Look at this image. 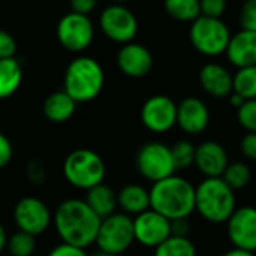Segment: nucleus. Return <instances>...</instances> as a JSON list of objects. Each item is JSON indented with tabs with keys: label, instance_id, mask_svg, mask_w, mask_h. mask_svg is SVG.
<instances>
[{
	"label": "nucleus",
	"instance_id": "c9c22d12",
	"mask_svg": "<svg viewBox=\"0 0 256 256\" xmlns=\"http://www.w3.org/2000/svg\"><path fill=\"white\" fill-rule=\"evenodd\" d=\"M240 148L246 158L256 162V133H247L241 139Z\"/></svg>",
	"mask_w": 256,
	"mask_h": 256
},
{
	"label": "nucleus",
	"instance_id": "79ce46f5",
	"mask_svg": "<svg viewBox=\"0 0 256 256\" xmlns=\"http://www.w3.org/2000/svg\"><path fill=\"white\" fill-rule=\"evenodd\" d=\"M6 241H8V235H6V230L4 228V224L0 223V253H2L5 248H6Z\"/></svg>",
	"mask_w": 256,
	"mask_h": 256
},
{
	"label": "nucleus",
	"instance_id": "bb28decb",
	"mask_svg": "<svg viewBox=\"0 0 256 256\" xmlns=\"http://www.w3.org/2000/svg\"><path fill=\"white\" fill-rule=\"evenodd\" d=\"M222 180L235 192V190H241L246 186H248L250 180H252V170L250 168L242 163V162H235V163H229L226 170L222 175Z\"/></svg>",
	"mask_w": 256,
	"mask_h": 256
},
{
	"label": "nucleus",
	"instance_id": "2eb2a0df",
	"mask_svg": "<svg viewBox=\"0 0 256 256\" xmlns=\"http://www.w3.org/2000/svg\"><path fill=\"white\" fill-rule=\"evenodd\" d=\"M118 68L132 78H140L151 72L154 59L151 52L142 44L128 42L120 47L116 56Z\"/></svg>",
	"mask_w": 256,
	"mask_h": 256
},
{
	"label": "nucleus",
	"instance_id": "4468645a",
	"mask_svg": "<svg viewBox=\"0 0 256 256\" xmlns=\"http://www.w3.org/2000/svg\"><path fill=\"white\" fill-rule=\"evenodd\" d=\"M228 236L234 247L247 252H256V208L241 206L235 208L226 222Z\"/></svg>",
	"mask_w": 256,
	"mask_h": 256
},
{
	"label": "nucleus",
	"instance_id": "393cba45",
	"mask_svg": "<svg viewBox=\"0 0 256 256\" xmlns=\"http://www.w3.org/2000/svg\"><path fill=\"white\" fill-rule=\"evenodd\" d=\"M164 11L181 23H193L200 16L199 0H164Z\"/></svg>",
	"mask_w": 256,
	"mask_h": 256
},
{
	"label": "nucleus",
	"instance_id": "58836bf2",
	"mask_svg": "<svg viewBox=\"0 0 256 256\" xmlns=\"http://www.w3.org/2000/svg\"><path fill=\"white\" fill-rule=\"evenodd\" d=\"M29 178L35 184H42V181L46 178V172H44V168L40 162H32L29 164Z\"/></svg>",
	"mask_w": 256,
	"mask_h": 256
},
{
	"label": "nucleus",
	"instance_id": "e433bc0d",
	"mask_svg": "<svg viewBox=\"0 0 256 256\" xmlns=\"http://www.w3.org/2000/svg\"><path fill=\"white\" fill-rule=\"evenodd\" d=\"M96 4H98V0H70L72 12L82 14V16H88L89 12H92Z\"/></svg>",
	"mask_w": 256,
	"mask_h": 256
},
{
	"label": "nucleus",
	"instance_id": "c03bdc74",
	"mask_svg": "<svg viewBox=\"0 0 256 256\" xmlns=\"http://www.w3.org/2000/svg\"><path fill=\"white\" fill-rule=\"evenodd\" d=\"M114 2H118V4H122V2H126V0H114Z\"/></svg>",
	"mask_w": 256,
	"mask_h": 256
},
{
	"label": "nucleus",
	"instance_id": "a211bd4d",
	"mask_svg": "<svg viewBox=\"0 0 256 256\" xmlns=\"http://www.w3.org/2000/svg\"><path fill=\"white\" fill-rule=\"evenodd\" d=\"M224 54L228 60L236 68L256 65V34L240 30L230 35Z\"/></svg>",
	"mask_w": 256,
	"mask_h": 256
},
{
	"label": "nucleus",
	"instance_id": "9d476101",
	"mask_svg": "<svg viewBox=\"0 0 256 256\" xmlns=\"http://www.w3.org/2000/svg\"><path fill=\"white\" fill-rule=\"evenodd\" d=\"M56 35L64 48L80 53L86 50L94 40V24L88 16L70 12L58 23Z\"/></svg>",
	"mask_w": 256,
	"mask_h": 256
},
{
	"label": "nucleus",
	"instance_id": "b1692460",
	"mask_svg": "<svg viewBox=\"0 0 256 256\" xmlns=\"http://www.w3.org/2000/svg\"><path fill=\"white\" fill-rule=\"evenodd\" d=\"M232 92L242 100H256V65L238 68L232 76Z\"/></svg>",
	"mask_w": 256,
	"mask_h": 256
},
{
	"label": "nucleus",
	"instance_id": "f03ea898",
	"mask_svg": "<svg viewBox=\"0 0 256 256\" xmlns=\"http://www.w3.org/2000/svg\"><path fill=\"white\" fill-rule=\"evenodd\" d=\"M150 204L151 210L168 220L188 218L194 211V187L186 178L172 175L152 184Z\"/></svg>",
	"mask_w": 256,
	"mask_h": 256
},
{
	"label": "nucleus",
	"instance_id": "a19ab883",
	"mask_svg": "<svg viewBox=\"0 0 256 256\" xmlns=\"http://www.w3.org/2000/svg\"><path fill=\"white\" fill-rule=\"evenodd\" d=\"M246 100H242L240 95H236L235 92H232L230 95H229V102H230V106L232 107H235V108H240L241 106H242V102H244Z\"/></svg>",
	"mask_w": 256,
	"mask_h": 256
},
{
	"label": "nucleus",
	"instance_id": "f3484780",
	"mask_svg": "<svg viewBox=\"0 0 256 256\" xmlns=\"http://www.w3.org/2000/svg\"><path fill=\"white\" fill-rule=\"evenodd\" d=\"M205 178H222L229 164L226 150L214 140H205L196 146L194 163Z\"/></svg>",
	"mask_w": 256,
	"mask_h": 256
},
{
	"label": "nucleus",
	"instance_id": "6e6552de",
	"mask_svg": "<svg viewBox=\"0 0 256 256\" xmlns=\"http://www.w3.org/2000/svg\"><path fill=\"white\" fill-rule=\"evenodd\" d=\"M138 172L152 184L175 175L176 169L172 160L170 146L163 142H148L136 154Z\"/></svg>",
	"mask_w": 256,
	"mask_h": 256
},
{
	"label": "nucleus",
	"instance_id": "4c0bfd02",
	"mask_svg": "<svg viewBox=\"0 0 256 256\" xmlns=\"http://www.w3.org/2000/svg\"><path fill=\"white\" fill-rule=\"evenodd\" d=\"M190 232L188 218H176L170 220V235L172 236H187Z\"/></svg>",
	"mask_w": 256,
	"mask_h": 256
},
{
	"label": "nucleus",
	"instance_id": "aec40b11",
	"mask_svg": "<svg viewBox=\"0 0 256 256\" xmlns=\"http://www.w3.org/2000/svg\"><path fill=\"white\" fill-rule=\"evenodd\" d=\"M118 206L126 216H139L140 212L151 208L150 204V190L139 184H126L118 193Z\"/></svg>",
	"mask_w": 256,
	"mask_h": 256
},
{
	"label": "nucleus",
	"instance_id": "412c9836",
	"mask_svg": "<svg viewBox=\"0 0 256 256\" xmlns=\"http://www.w3.org/2000/svg\"><path fill=\"white\" fill-rule=\"evenodd\" d=\"M76 106L77 102L65 90H58L46 98L42 104V112L50 122L64 124L72 118L76 112Z\"/></svg>",
	"mask_w": 256,
	"mask_h": 256
},
{
	"label": "nucleus",
	"instance_id": "ddd939ff",
	"mask_svg": "<svg viewBox=\"0 0 256 256\" xmlns=\"http://www.w3.org/2000/svg\"><path fill=\"white\" fill-rule=\"evenodd\" d=\"M134 241L144 247L156 248L170 236V220L154 210H146L133 218Z\"/></svg>",
	"mask_w": 256,
	"mask_h": 256
},
{
	"label": "nucleus",
	"instance_id": "37998d69",
	"mask_svg": "<svg viewBox=\"0 0 256 256\" xmlns=\"http://www.w3.org/2000/svg\"><path fill=\"white\" fill-rule=\"evenodd\" d=\"M94 256H120V254H108V253H102V252H98V253H95Z\"/></svg>",
	"mask_w": 256,
	"mask_h": 256
},
{
	"label": "nucleus",
	"instance_id": "1a4fd4ad",
	"mask_svg": "<svg viewBox=\"0 0 256 256\" xmlns=\"http://www.w3.org/2000/svg\"><path fill=\"white\" fill-rule=\"evenodd\" d=\"M14 222L18 230L38 236L48 229L53 222V216L44 200L34 196H26L22 198L14 206Z\"/></svg>",
	"mask_w": 256,
	"mask_h": 256
},
{
	"label": "nucleus",
	"instance_id": "c756f323",
	"mask_svg": "<svg viewBox=\"0 0 256 256\" xmlns=\"http://www.w3.org/2000/svg\"><path fill=\"white\" fill-rule=\"evenodd\" d=\"M236 119L247 133H256V100H247L236 108Z\"/></svg>",
	"mask_w": 256,
	"mask_h": 256
},
{
	"label": "nucleus",
	"instance_id": "c85d7f7f",
	"mask_svg": "<svg viewBox=\"0 0 256 256\" xmlns=\"http://www.w3.org/2000/svg\"><path fill=\"white\" fill-rule=\"evenodd\" d=\"M194 151L196 146L188 140H180L174 146H170V154L175 169L181 170L190 168L194 163Z\"/></svg>",
	"mask_w": 256,
	"mask_h": 256
},
{
	"label": "nucleus",
	"instance_id": "2f4dec72",
	"mask_svg": "<svg viewBox=\"0 0 256 256\" xmlns=\"http://www.w3.org/2000/svg\"><path fill=\"white\" fill-rule=\"evenodd\" d=\"M226 0H199L200 16L210 18H222V16L226 12Z\"/></svg>",
	"mask_w": 256,
	"mask_h": 256
},
{
	"label": "nucleus",
	"instance_id": "a878e982",
	"mask_svg": "<svg viewBox=\"0 0 256 256\" xmlns=\"http://www.w3.org/2000/svg\"><path fill=\"white\" fill-rule=\"evenodd\" d=\"M154 256H196V247L188 236H169L156 247Z\"/></svg>",
	"mask_w": 256,
	"mask_h": 256
},
{
	"label": "nucleus",
	"instance_id": "f8f14e48",
	"mask_svg": "<svg viewBox=\"0 0 256 256\" xmlns=\"http://www.w3.org/2000/svg\"><path fill=\"white\" fill-rule=\"evenodd\" d=\"M140 120L152 133H168L176 125V102L168 95H152L140 108Z\"/></svg>",
	"mask_w": 256,
	"mask_h": 256
},
{
	"label": "nucleus",
	"instance_id": "423d86ee",
	"mask_svg": "<svg viewBox=\"0 0 256 256\" xmlns=\"http://www.w3.org/2000/svg\"><path fill=\"white\" fill-rule=\"evenodd\" d=\"M230 30L222 18L199 16L190 26V42L204 56L216 58L226 52Z\"/></svg>",
	"mask_w": 256,
	"mask_h": 256
},
{
	"label": "nucleus",
	"instance_id": "cd10ccee",
	"mask_svg": "<svg viewBox=\"0 0 256 256\" xmlns=\"http://www.w3.org/2000/svg\"><path fill=\"white\" fill-rule=\"evenodd\" d=\"M6 248L11 253V256H32L36 248L35 236L18 230L8 236Z\"/></svg>",
	"mask_w": 256,
	"mask_h": 256
},
{
	"label": "nucleus",
	"instance_id": "39448f33",
	"mask_svg": "<svg viewBox=\"0 0 256 256\" xmlns=\"http://www.w3.org/2000/svg\"><path fill=\"white\" fill-rule=\"evenodd\" d=\"M65 180L76 188L89 190L106 178V163L101 156L88 148L70 152L62 166Z\"/></svg>",
	"mask_w": 256,
	"mask_h": 256
},
{
	"label": "nucleus",
	"instance_id": "dca6fc26",
	"mask_svg": "<svg viewBox=\"0 0 256 256\" xmlns=\"http://www.w3.org/2000/svg\"><path fill=\"white\" fill-rule=\"evenodd\" d=\"M210 124L206 104L196 96H187L176 104V125L187 134H199Z\"/></svg>",
	"mask_w": 256,
	"mask_h": 256
},
{
	"label": "nucleus",
	"instance_id": "5701e85b",
	"mask_svg": "<svg viewBox=\"0 0 256 256\" xmlns=\"http://www.w3.org/2000/svg\"><path fill=\"white\" fill-rule=\"evenodd\" d=\"M23 82V68L16 58L0 60V100L12 96Z\"/></svg>",
	"mask_w": 256,
	"mask_h": 256
},
{
	"label": "nucleus",
	"instance_id": "f257e3e1",
	"mask_svg": "<svg viewBox=\"0 0 256 256\" xmlns=\"http://www.w3.org/2000/svg\"><path fill=\"white\" fill-rule=\"evenodd\" d=\"M53 223L62 242L86 248L95 242L101 218L84 199H66L58 205Z\"/></svg>",
	"mask_w": 256,
	"mask_h": 256
},
{
	"label": "nucleus",
	"instance_id": "7c9ffc66",
	"mask_svg": "<svg viewBox=\"0 0 256 256\" xmlns=\"http://www.w3.org/2000/svg\"><path fill=\"white\" fill-rule=\"evenodd\" d=\"M241 30L256 34V0H244L240 11Z\"/></svg>",
	"mask_w": 256,
	"mask_h": 256
},
{
	"label": "nucleus",
	"instance_id": "72a5a7b5",
	"mask_svg": "<svg viewBox=\"0 0 256 256\" xmlns=\"http://www.w3.org/2000/svg\"><path fill=\"white\" fill-rule=\"evenodd\" d=\"M14 156V148L11 140L6 138V134H4L0 132V169L6 168Z\"/></svg>",
	"mask_w": 256,
	"mask_h": 256
},
{
	"label": "nucleus",
	"instance_id": "473e14b6",
	"mask_svg": "<svg viewBox=\"0 0 256 256\" xmlns=\"http://www.w3.org/2000/svg\"><path fill=\"white\" fill-rule=\"evenodd\" d=\"M17 52V41L11 34L0 29V60L14 58Z\"/></svg>",
	"mask_w": 256,
	"mask_h": 256
},
{
	"label": "nucleus",
	"instance_id": "0eeeda50",
	"mask_svg": "<svg viewBox=\"0 0 256 256\" xmlns=\"http://www.w3.org/2000/svg\"><path fill=\"white\" fill-rule=\"evenodd\" d=\"M134 242L133 217L124 212H113L101 218L95 244L100 252L108 254H122Z\"/></svg>",
	"mask_w": 256,
	"mask_h": 256
},
{
	"label": "nucleus",
	"instance_id": "4be33fe9",
	"mask_svg": "<svg viewBox=\"0 0 256 256\" xmlns=\"http://www.w3.org/2000/svg\"><path fill=\"white\" fill-rule=\"evenodd\" d=\"M86 192L88 194H86L84 202L100 218H106L112 216L113 212H116L118 199H116V193L113 192V188L101 182Z\"/></svg>",
	"mask_w": 256,
	"mask_h": 256
},
{
	"label": "nucleus",
	"instance_id": "f704fd0d",
	"mask_svg": "<svg viewBox=\"0 0 256 256\" xmlns=\"http://www.w3.org/2000/svg\"><path fill=\"white\" fill-rule=\"evenodd\" d=\"M47 256H88V253H86L84 248H80V247H76V246L62 242V244L53 247L48 252Z\"/></svg>",
	"mask_w": 256,
	"mask_h": 256
},
{
	"label": "nucleus",
	"instance_id": "6ab92c4d",
	"mask_svg": "<svg viewBox=\"0 0 256 256\" xmlns=\"http://www.w3.org/2000/svg\"><path fill=\"white\" fill-rule=\"evenodd\" d=\"M199 83L202 89L214 98H224L232 94V74L216 62L205 64L200 68Z\"/></svg>",
	"mask_w": 256,
	"mask_h": 256
},
{
	"label": "nucleus",
	"instance_id": "9b49d317",
	"mask_svg": "<svg viewBox=\"0 0 256 256\" xmlns=\"http://www.w3.org/2000/svg\"><path fill=\"white\" fill-rule=\"evenodd\" d=\"M100 28L108 40L119 44H128L138 35L139 24L136 16L130 10L122 5H112L101 12Z\"/></svg>",
	"mask_w": 256,
	"mask_h": 256
},
{
	"label": "nucleus",
	"instance_id": "20e7f679",
	"mask_svg": "<svg viewBox=\"0 0 256 256\" xmlns=\"http://www.w3.org/2000/svg\"><path fill=\"white\" fill-rule=\"evenodd\" d=\"M64 86V90L76 102H89L95 100L104 88L102 66L89 56L76 58L65 71Z\"/></svg>",
	"mask_w": 256,
	"mask_h": 256
},
{
	"label": "nucleus",
	"instance_id": "7ed1b4c3",
	"mask_svg": "<svg viewBox=\"0 0 256 256\" xmlns=\"http://www.w3.org/2000/svg\"><path fill=\"white\" fill-rule=\"evenodd\" d=\"M234 190L222 178H205L194 187V210L210 223H226L235 211Z\"/></svg>",
	"mask_w": 256,
	"mask_h": 256
},
{
	"label": "nucleus",
	"instance_id": "ea45409f",
	"mask_svg": "<svg viewBox=\"0 0 256 256\" xmlns=\"http://www.w3.org/2000/svg\"><path fill=\"white\" fill-rule=\"evenodd\" d=\"M222 256H254V254H253V252H247V250H242V248H236V247H234V248H230V250L224 252Z\"/></svg>",
	"mask_w": 256,
	"mask_h": 256
}]
</instances>
